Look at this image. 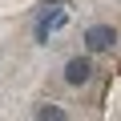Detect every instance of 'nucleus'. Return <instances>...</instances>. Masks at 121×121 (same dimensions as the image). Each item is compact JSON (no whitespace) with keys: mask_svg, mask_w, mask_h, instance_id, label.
Returning a JSON list of instances; mask_svg holds the SVG:
<instances>
[{"mask_svg":"<svg viewBox=\"0 0 121 121\" xmlns=\"http://www.w3.org/2000/svg\"><path fill=\"white\" fill-rule=\"evenodd\" d=\"M65 24V0H48L40 8V20H36V44H48V32Z\"/></svg>","mask_w":121,"mask_h":121,"instance_id":"f257e3e1","label":"nucleus"},{"mask_svg":"<svg viewBox=\"0 0 121 121\" xmlns=\"http://www.w3.org/2000/svg\"><path fill=\"white\" fill-rule=\"evenodd\" d=\"M113 40H117V32H113L109 24H93V28L85 32V44H89V52H105V48H113Z\"/></svg>","mask_w":121,"mask_h":121,"instance_id":"f03ea898","label":"nucleus"},{"mask_svg":"<svg viewBox=\"0 0 121 121\" xmlns=\"http://www.w3.org/2000/svg\"><path fill=\"white\" fill-rule=\"evenodd\" d=\"M89 77H93V60L89 56H73L69 65H65V81L69 85H85Z\"/></svg>","mask_w":121,"mask_h":121,"instance_id":"7ed1b4c3","label":"nucleus"},{"mask_svg":"<svg viewBox=\"0 0 121 121\" xmlns=\"http://www.w3.org/2000/svg\"><path fill=\"white\" fill-rule=\"evenodd\" d=\"M36 117H44V121H65V109H60V105H40Z\"/></svg>","mask_w":121,"mask_h":121,"instance_id":"20e7f679","label":"nucleus"}]
</instances>
